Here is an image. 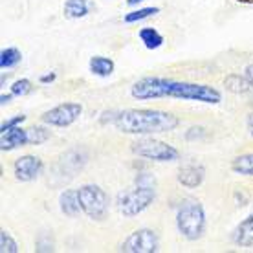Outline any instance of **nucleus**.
I'll list each match as a JSON object with an SVG mask.
<instances>
[{
    "label": "nucleus",
    "mask_w": 253,
    "mask_h": 253,
    "mask_svg": "<svg viewBox=\"0 0 253 253\" xmlns=\"http://www.w3.org/2000/svg\"><path fill=\"white\" fill-rule=\"evenodd\" d=\"M130 95L138 101H151L162 97H174L182 101H196L206 105H220L222 94L211 84L176 81L167 77H141L130 86Z\"/></svg>",
    "instance_id": "f257e3e1"
},
{
    "label": "nucleus",
    "mask_w": 253,
    "mask_h": 253,
    "mask_svg": "<svg viewBox=\"0 0 253 253\" xmlns=\"http://www.w3.org/2000/svg\"><path fill=\"white\" fill-rule=\"evenodd\" d=\"M112 125L123 134L152 136L176 130L180 120L171 112L158 108H123L118 110Z\"/></svg>",
    "instance_id": "f03ea898"
},
{
    "label": "nucleus",
    "mask_w": 253,
    "mask_h": 253,
    "mask_svg": "<svg viewBox=\"0 0 253 253\" xmlns=\"http://www.w3.org/2000/svg\"><path fill=\"white\" fill-rule=\"evenodd\" d=\"M156 200V178L151 172H138L134 185L116 195L118 211L126 218L138 216Z\"/></svg>",
    "instance_id": "7ed1b4c3"
},
{
    "label": "nucleus",
    "mask_w": 253,
    "mask_h": 253,
    "mask_svg": "<svg viewBox=\"0 0 253 253\" xmlns=\"http://www.w3.org/2000/svg\"><path fill=\"white\" fill-rule=\"evenodd\" d=\"M208 218L202 202L196 198H184L176 209V229L185 241H200L206 233Z\"/></svg>",
    "instance_id": "20e7f679"
},
{
    "label": "nucleus",
    "mask_w": 253,
    "mask_h": 253,
    "mask_svg": "<svg viewBox=\"0 0 253 253\" xmlns=\"http://www.w3.org/2000/svg\"><path fill=\"white\" fill-rule=\"evenodd\" d=\"M79 195V204H81L83 215H86L90 220L94 222H103L108 215L110 209V198L95 184H84L77 189Z\"/></svg>",
    "instance_id": "39448f33"
},
{
    "label": "nucleus",
    "mask_w": 253,
    "mask_h": 253,
    "mask_svg": "<svg viewBox=\"0 0 253 253\" xmlns=\"http://www.w3.org/2000/svg\"><path fill=\"white\" fill-rule=\"evenodd\" d=\"M130 151L139 158H147L151 162H160V164L180 160V151L176 147L162 139L151 138V136H143L138 141H134L130 145Z\"/></svg>",
    "instance_id": "423d86ee"
},
{
    "label": "nucleus",
    "mask_w": 253,
    "mask_h": 253,
    "mask_svg": "<svg viewBox=\"0 0 253 253\" xmlns=\"http://www.w3.org/2000/svg\"><path fill=\"white\" fill-rule=\"evenodd\" d=\"M160 246L158 233L154 229L139 228L121 242L120 252L123 253H156Z\"/></svg>",
    "instance_id": "0eeeda50"
},
{
    "label": "nucleus",
    "mask_w": 253,
    "mask_h": 253,
    "mask_svg": "<svg viewBox=\"0 0 253 253\" xmlns=\"http://www.w3.org/2000/svg\"><path fill=\"white\" fill-rule=\"evenodd\" d=\"M83 114V105L81 103H61V105H55L53 108L46 110L44 114L41 116V121L48 126H70L74 125Z\"/></svg>",
    "instance_id": "6e6552de"
},
{
    "label": "nucleus",
    "mask_w": 253,
    "mask_h": 253,
    "mask_svg": "<svg viewBox=\"0 0 253 253\" xmlns=\"http://www.w3.org/2000/svg\"><path fill=\"white\" fill-rule=\"evenodd\" d=\"M42 169H44L42 160L33 154H24L15 160V164H13V174L22 184H30L33 180H37Z\"/></svg>",
    "instance_id": "1a4fd4ad"
},
{
    "label": "nucleus",
    "mask_w": 253,
    "mask_h": 253,
    "mask_svg": "<svg viewBox=\"0 0 253 253\" xmlns=\"http://www.w3.org/2000/svg\"><path fill=\"white\" fill-rule=\"evenodd\" d=\"M204 178H206V167L202 164H187L184 167H180V171L176 174L178 184H182L187 189L200 187Z\"/></svg>",
    "instance_id": "9d476101"
},
{
    "label": "nucleus",
    "mask_w": 253,
    "mask_h": 253,
    "mask_svg": "<svg viewBox=\"0 0 253 253\" xmlns=\"http://www.w3.org/2000/svg\"><path fill=\"white\" fill-rule=\"evenodd\" d=\"M30 145V138H28V128H22V126H15L7 132L0 134V151L2 152H9L15 151L19 147Z\"/></svg>",
    "instance_id": "9b49d317"
},
{
    "label": "nucleus",
    "mask_w": 253,
    "mask_h": 253,
    "mask_svg": "<svg viewBox=\"0 0 253 253\" xmlns=\"http://www.w3.org/2000/svg\"><path fill=\"white\" fill-rule=\"evenodd\" d=\"M231 242L239 248L253 246V211L233 228V231H231Z\"/></svg>",
    "instance_id": "f8f14e48"
},
{
    "label": "nucleus",
    "mask_w": 253,
    "mask_h": 253,
    "mask_svg": "<svg viewBox=\"0 0 253 253\" xmlns=\"http://www.w3.org/2000/svg\"><path fill=\"white\" fill-rule=\"evenodd\" d=\"M94 9V4L88 0H64L63 15L68 20H79L88 17L90 11Z\"/></svg>",
    "instance_id": "ddd939ff"
},
{
    "label": "nucleus",
    "mask_w": 253,
    "mask_h": 253,
    "mask_svg": "<svg viewBox=\"0 0 253 253\" xmlns=\"http://www.w3.org/2000/svg\"><path fill=\"white\" fill-rule=\"evenodd\" d=\"M59 209L63 215L70 216V218H76L79 213H83L77 189H66L59 195Z\"/></svg>",
    "instance_id": "4468645a"
},
{
    "label": "nucleus",
    "mask_w": 253,
    "mask_h": 253,
    "mask_svg": "<svg viewBox=\"0 0 253 253\" xmlns=\"http://www.w3.org/2000/svg\"><path fill=\"white\" fill-rule=\"evenodd\" d=\"M88 70L92 76L105 79V77H110L114 74L116 63L110 57H105V55H94L88 61Z\"/></svg>",
    "instance_id": "2eb2a0df"
},
{
    "label": "nucleus",
    "mask_w": 253,
    "mask_h": 253,
    "mask_svg": "<svg viewBox=\"0 0 253 253\" xmlns=\"http://www.w3.org/2000/svg\"><path fill=\"white\" fill-rule=\"evenodd\" d=\"M224 86L231 94H248L253 90V83L246 77V74H229L224 77Z\"/></svg>",
    "instance_id": "dca6fc26"
},
{
    "label": "nucleus",
    "mask_w": 253,
    "mask_h": 253,
    "mask_svg": "<svg viewBox=\"0 0 253 253\" xmlns=\"http://www.w3.org/2000/svg\"><path fill=\"white\" fill-rule=\"evenodd\" d=\"M138 37H139V41L143 42V46H145L147 50H158L165 42L164 35H162L156 28H141L138 32Z\"/></svg>",
    "instance_id": "f3484780"
},
{
    "label": "nucleus",
    "mask_w": 253,
    "mask_h": 253,
    "mask_svg": "<svg viewBox=\"0 0 253 253\" xmlns=\"http://www.w3.org/2000/svg\"><path fill=\"white\" fill-rule=\"evenodd\" d=\"M231 171L241 176H253V152H246L231 160Z\"/></svg>",
    "instance_id": "a211bd4d"
},
{
    "label": "nucleus",
    "mask_w": 253,
    "mask_h": 253,
    "mask_svg": "<svg viewBox=\"0 0 253 253\" xmlns=\"http://www.w3.org/2000/svg\"><path fill=\"white\" fill-rule=\"evenodd\" d=\"M158 13H160L158 6L138 7V9H134V11L125 13V15H123V22H125V24H136V22H141V20H145V19H151V17L158 15Z\"/></svg>",
    "instance_id": "6ab92c4d"
},
{
    "label": "nucleus",
    "mask_w": 253,
    "mask_h": 253,
    "mask_svg": "<svg viewBox=\"0 0 253 253\" xmlns=\"http://www.w3.org/2000/svg\"><path fill=\"white\" fill-rule=\"evenodd\" d=\"M20 63H22V51L19 48L9 46V48H4V50L0 51V68L2 70L15 68Z\"/></svg>",
    "instance_id": "aec40b11"
},
{
    "label": "nucleus",
    "mask_w": 253,
    "mask_h": 253,
    "mask_svg": "<svg viewBox=\"0 0 253 253\" xmlns=\"http://www.w3.org/2000/svg\"><path fill=\"white\" fill-rule=\"evenodd\" d=\"M28 138H30V145H42L51 138V132L46 126L35 125L32 128H28Z\"/></svg>",
    "instance_id": "412c9836"
},
{
    "label": "nucleus",
    "mask_w": 253,
    "mask_h": 253,
    "mask_svg": "<svg viewBox=\"0 0 253 253\" xmlns=\"http://www.w3.org/2000/svg\"><path fill=\"white\" fill-rule=\"evenodd\" d=\"M0 252L2 253H19L20 252L17 241L13 239L11 233L6 231V229L0 231Z\"/></svg>",
    "instance_id": "4be33fe9"
},
{
    "label": "nucleus",
    "mask_w": 253,
    "mask_h": 253,
    "mask_svg": "<svg viewBox=\"0 0 253 253\" xmlns=\"http://www.w3.org/2000/svg\"><path fill=\"white\" fill-rule=\"evenodd\" d=\"M32 90H33V83L30 81V79H26V77L17 79V81L11 84V94L15 95V97H24V95H28Z\"/></svg>",
    "instance_id": "5701e85b"
},
{
    "label": "nucleus",
    "mask_w": 253,
    "mask_h": 253,
    "mask_svg": "<svg viewBox=\"0 0 253 253\" xmlns=\"http://www.w3.org/2000/svg\"><path fill=\"white\" fill-rule=\"evenodd\" d=\"M26 121V116L24 114H17L13 116V118H9V120H6L2 125H0V134L2 132H7V130H11V128H15V126H20L22 123Z\"/></svg>",
    "instance_id": "b1692460"
},
{
    "label": "nucleus",
    "mask_w": 253,
    "mask_h": 253,
    "mask_svg": "<svg viewBox=\"0 0 253 253\" xmlns=\"http://www.w3.org/2000/svg\"><path fill=\"white\" fill-rule=\"evenodd\" d=\"M206 136V128L204 126H191L189 130L185 132V139H198V138H204Z\"/></svg>",
    "instance_id": "393cba45"
},
{
    "label": "nucleus",
    "mask_w": 253,
    "mask_h": 253,
    "mask_svg": "<svg viewBox=\"0 0 253 253\" xmlns=\"http://www.w3.org/2000/svg\"><path fill=\"white\" fill-rule=\"evenodd\" d=\"M55 248H53V241H48L44 242V237H39V241H37V252H53Z\"/></svg>",
    "instance_id": "a878e982"
},
{
    "label": "nucleus",
    "mask_w": 253,
    "mask_h": 253,
    "mask_svg": "<svg viewBox=\"0 0 253 253\" xmlns=\"http://www.w3.org/2000/svg\"><path fill=\"white\" fill-rule=\"evenodd\" d=\"M55 79H57V74H55V72H48V74H42V76L39 77V83L48 84V83H53Z\"/></svg>",
    "instance_id": "bb28decb"
},
{
    "label": "nucleus",
    "mask_w": 253,
    "mask_h": 253,
    "mask_svg": "<svg viewBox=\"0 0 253 253\" xmlns=\"http://www.w3.org/2000/svg\"><path fill=\"white\" fill-rule=\"evenodd\" d=\"M13 97H15V95H13L11 92H9V94H2V95H0V105H2V107H6L7 103L13 99Z\"/></svg>",
    "instance_id": "cd10ccee"
},
{
    "label": "nucleus",
    "mask_w": 253,
    "mask_h": 253,
    "mask_svg": "<svg viewBox=\"0 0 253 253\" xmlns=\"http://www.w3.org/2000/svg\"><path fill=\"white\" fill-rule=\"evenodd\" d=\"M235 200H237V202H239V200H241V204H239V206H246L248 204V198H246V195H242V193H239V191H237V193H235Z\"/></svg>",
    "instance_id": "c85d7f7f"
},
{
    "label": "nucleus",
    "mask_w": 253,
    "mask_h": 253,
    "mask_svg": "<svg viewBox=\"0 0 253 253\" xmlns=\"http://www.w3.org/2000/svg\"><path fill=\"white\" fill-rule=\"evenodd\" d=\"M246 126H248V132H250V136H253V114L248 116V120H246Z\"/></svg>",
    "instance_id": "c756f323"
},
{
    "label": "nucleus",
    "mask_w": 253,
    "mask_h": 253,
    "mask_svg": "<svg viewBox=\"0 0 253 253\" xmlns=\"http://www.w3.org/2000/svg\"><path fill=\"white\" fill-rule=\"evenodd\" d=\"M244 74H246L248 79L253 83V64H248L246 68H244Z\"/></svg>",
    "instance_id": "7c9ffc66"
},
{
    "label": "nucleus",
    "mask_w": 253,
    "mask_h": 253,
    "mask_svg": "<svg viewBox=\"0 0 253 253\" xmlns=\"http://www.w3.org/2000/svg\"><path fill=\"white\" fill-rule=\"evenodd\" d=\"M141 2H145V0H126V6L134 7V6H138V4H141Z\"/></svg>",
    "instance_id": "2f4dec72"
},
{
    "label": "nucleus",
    "mask_w": 253,
    "mask_h": 253,
    "mask_svg": "<svg viewBox=\"0 0 253 253\" xmlns=\"http://www.w3.org/2000/svg\"><path fill=\"white\" fill-rule=\"evenodd\" d=\"M235 2H239V4H246V6H252L253 0H235Z\"/></svg>",
    "instance_id": "473e14b6"
}]
</instances>
